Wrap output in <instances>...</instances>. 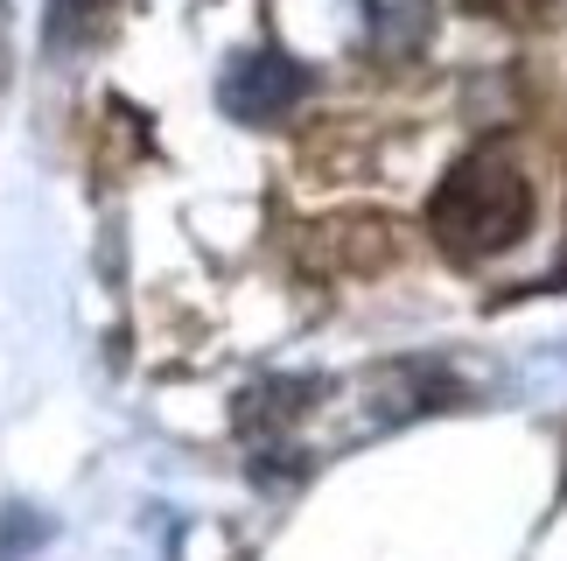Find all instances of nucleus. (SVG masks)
I'll use <instances>...</instances> for the list:
<instances>
[{
	"label": "nucleus",
	"mask_w": 567,
	"mask_h": 561,
	"mask_svg": "<svg viewBox=\"0 0 567 561\" xmlns=\"http://www.w3.org/2000/svg\"><path fill=\"white\" fill-rule=\"evenodd\" d=\"M50 8H56V29H78V21L99 8V0H50Z\"/></svg>",
	"instance_id": "nucleus-4"
},
{
	"label": "nucleus",
	"mask_w": 567,
	"mask_h": 561,
	"mask_svg": "<svg viewBox=\"0 0 567 561\" xmlns=\"http://www.w3.org/2000/svg\"><path fill=\"white\" fill-rule=\"evenodd\" d=\"M301 92H309V71H301L295 57L252 50V57H238L231 78H225V113L231 120H274V113H288Z\"/></svg>",
	"instance_id": "nucleus-2"
},
{
	"label": "nucleus",
	"mask_w": 567,
	"mask_h": 561,
	"mask_svg": "<svg viewBox=\"0 0 567 561\" xmlns=\"http://www.w3.org/2000/svg\"><path fill=\"white\" fill-rule=\"evenodd\" d=\"M533 225V183L505 147H476L442 176L427 197V232L434 246L455 261H491V253L518 246V232Z\"/></svg>",
	"instance_id": "nucleus-1"
},
{
	"label": "nucleus",
	"mask_w": 567,
	"mask_h": 561,
	"mask_svg": "<svg viewBox=\"0 0 567 561\" xmlns=\"http://www.w3.org/2000/svg\"><path fill=\"white\" fill-rule=\"evenodd\" d=\"M434 29V0H364V35L385 57H413Z\"/></svg>",
	"instance_id": "nucleus-3"
}]
</instances>
